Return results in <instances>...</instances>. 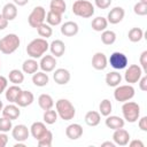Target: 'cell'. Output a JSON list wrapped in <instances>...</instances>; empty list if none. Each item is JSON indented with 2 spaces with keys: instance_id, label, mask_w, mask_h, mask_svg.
Returning <instances> with one entry per match:
<instances>
[{
  "instance_id": "obj_26",
  "label": "cell",
  "mask_w": 147,
  "mask_h": 147,
  "mask_svg": "<svg viewBox=\"0 0 147 147\" xmlns=\"http://www.w3.org/2000/svg\"><path fill=\"white\" fill-rule=\"evenodd\" d=\"M84 121L88 126H96V125H99V123L101 121V115H100V113H98L95 110H90L86 113Z\"/></svg>"
},
{
  "instance_id": "obj_49",
  "label": "cell",
  "mask_w": 147,
  "mask_h": 147,
  "mask_svg": "<svg viewBox=\"0 0 147 147\" xmlns=\"http://www.w3.org/2000/svg\"><path fill=\"white\" fill-rule=\"evenodd\" d=\"M130 147H144V142L141 141V140H132V141H129V144H127Z\"/></svg>"
},
{
  "instance_id": "obj_25",
  "label": "cell",
  "mask_w": 147,
  "mask_h": 147,
  "mask_svg": "<svg viewBox=\"0 0 147 147\" xmlns=\"http://www.w3.org/2000/svg\"><path fill=\"white\" fill-rule=\"evenodd\" d=\"M48 82H49V77L44 71H37L32 75V83L38 87L46 86L48 84Z\"/></svg>"
},
{
  "instance_id": "obj_13",
  "label": "cell",
  "mask_w": 147,
  "mask_h": 147,
  "mask_svg": "<svg viewBox=\"0 0 147 147\" xmlns=\"http://www.w3.org/2000/svg\"><path fill=\"white\" fill-rule=\"evenodd\" d=\"M124 15H125V10L123 9V7H114L108 13L107 21L110 24H117L122 22V20L124 18Z\"/></svg>"
},
{
  "instance_id": "obj_22",
  "label": "cell",
  "mask_w": 147,
  "mask_h": 147,
  "mask_svg": "<svg viewBox=\"0 0 147 147\" xmlns=\"http://www.w3.org/2000/svg\"><path fill=\"white\" fill-rule=\"evenodd\" d=\"M20 115H21V110H20V107L16 106V105L10 103V105H7L2 108V116L7 117L11 121L18 118Z\"/></svg>"
},
{
  "instance_id": "obj_7",
  "label": "cell",
  "mask_w": 147,
  "mask_h": 147,
  "mask_svg": "<svg viewBox=\"0 0 147 147\" xmlns=\"http://www.w3.org/2000/svg\"><path fill=\"white\" fill-rule=\"evenodd\" d=\"M45 18H46V10H45V8L41 7V6H37L30 13V15L28 17V23H29V25L31 28L37 29L40 24L44 23Z\"/></svg>"
},
{
  "instance_id": "obj_20",
  "label": "cell",
  "mask_w": 147,
  "mask_h": 147,
  "mask_svg": "<svg viewBox=\"0 0 147 147\" xmlns=\"http://www.w3.org/2000/svg\"><path fill=\"white\" fill-rule=\"evenodd\" d=\"M1 15L7 20V21H13L17 16V6L14 2H8L2 7Z\"/></svg>"
},
{
  "instance_id": "obj_18",
  "label": "cell",
  "mask_w": 147,
  "mask_h": 147,
  "mask_svg": "<svg viewBox=\"0 0 147 147\" xmlns=\"http://www.w3.org/2000/svg\"><path fill=\"white\" fill-rule=\"evenodd\" d=\"M79 28L78 24L74 21H68L61 25V33L65 37H74L78 33Z\"/></svg>"
},
{
  "instance_id": "obj_43",
  "label": "cell",
  "mask_w": 147,
  "mask_h": 147,
  "mask_svg": "<svg viewBox=\"0 0 147 147\" xmlns=\"http://www.w3.org/2000/svg\"><path fill=\"white\" fill-rule=\"evenodd\" d=\"M95 6L99 9H107L111 5V0H94Z\"/></svg>"
},
{
  "instance_id": "obj_12",
  "label": "cell",
  "mask_w": 147,
  "mask_h": 147,
  "mask_svg": "<svg viewBox=\"0 0 147 147\" xmlns=\"http://www.w3.org/2000/svg\"><path fill=\"white\" fill-rule=\"evenodd\" d=\"M56 67V59L53 55H42L39 62V68L44 72H51Z\"/></svg>"
},
{
  "instance_id": "obj_19",
  "label": "cell",
  "mask_w": 147,
  "mask_h": 147,
  "mask_svg": "<svg viewBox=\"0 0 147 147\" xmlns=\"http://www.w3.org/2000/svg\"><path fill=\"white\" fill-rule=\"evenodd\" d=\"M46 131H47V127H46L45 123H42V122H34L30 126V134L36 140H39L46 133Z\"/></svg>"
},
{
  "instance_id": "obj_35",
  "label": "cell",
  "mask_w": 147,
  "mask_h": 147,
  "mask_svg": "<svg viewBox=\"0 0 147 147\" xmlns=\"http://www.w3.org/2000/svg\"><path fill=\"white\" fill-rule=\"evenodd\" d=\"M144 37V31L140 28H132L127 32V38L131 42H138L142 39Z\"/></svg>"
},
{
  "instance_id": "obj_50",
  "label": "cell",
  "mask_w": 147,
  "mask_h": 147,
  "mask_svg": "<svg viewBox=\"0 0 147 147\" xmlns=\"http://www.w3.org/2000/svg\"><path fill=\"white\" fill-rule=\"evenodd\" d=\"M13 1L16 6H25L29 2V0H13Z\"/></svg>"
},
{
  "instance_id": "obj_3",
  "label": "cell",
  "mask_w": 147,
  "mask_h": 147,
  "mask_svg": "<svg viewBox=\"0 0 147 147\" xmlns=\"http://www.w3.org/2000/svg\"><path fill=\"white\" fill-rule=\"evenodd\" d=\"M20 44H21V40L17 34L15 33L6 34L0 39V52L6 55L13 54L20 47Z\"/></svg>"
},
{
  "instance_id": "obj_48",
  "label": "cell",
  "mask_w": 147,
  "mask_h": 147,
  "mask_svg": "<svg viewBox=\"0 0 147 147\" xmlns=\"http://www.w3.org/2000/svg\"><path fill=\"white\" fill-rule=\"evenodd\" d=\"M8 22H9V21H7V20L0 14V31H1V30H5V29L8 26Z\"/></svg>"
},
{
  "instance_id": "obj_15",
  "label": "cell",
  "mask_w": 147,
  "mask_h": 147,
  "mask_svg": "<svg viewBox=\"0 0 147 147\" xmlns=\"http://www.w3.org/2000/svg\"><path fill=\"white\" fill-rule=\"evenodd\" d=\"M53 79L57 85H65L70 80V72H69V70H67L64 68L55 69V71L53 74Z\"/></svg>"
},
{
  "instance_id": "obj_39",
  "label": "cell",
  "mask_w": 147,
  "mask_h": 147,
  "mask_svg": "<svg viewBox=\"0 0 147 147\" xmlns=\"http://www.w3.org/2000/svg\"><path fill=\"white\" fill-rule=\"evenodd\" d=\"M37 141H38V146L39 147H51L52 142H53V133H52V131L47 130L46 133Z\"/></svg>"
},
{
  "instance_id": "obj_11",
  "label": "cell",
  "mask_w": 147,
  "mask_h": 147,
  "mask_svg": "<svg viewBox=\"0 0 147 147\" xmlns=\"http://www.w3.org/2000/svg\"><path fill=\"white\" fill-rule=\"evenodd\" d=\"M113 140L115 142V145L118 146H126L130 141V133L124 130L123 127L114 130V134H113Z\"/></svg>"
},
{
  "instance_id": "obj_10",
  "label": "cell",
  "mask_w": 147,
  "mask_h": 147,
  "mask_svg": "<svg viewBox=\"0 0 147 147\" xmlns=\"http://www.w3.org/2000/svg\"><path fill=\"white\" fill-rule=\"evenodd\" d=\"M11 136L17 142H24L30 136V129L24 124L15 125L11 129Z\"/></svg>"
},
{
  "instance_id": "obj_23",
  "label": "cell",
  "mask_w": 147,
  "mask_h": 147,
  "mask_svg": "<svg viewBox=\"0 0 147 147\" xmlns=\"http://www.w3.org/2000/svg\"><path fill=\"white\" fill-rule=\"evenodd\" d=\"M124 119L116 115H108L106 118V126L111 130H117L121 127H124Z\"/></svg>"
},
{
  "instance_id": "obj_42",
  "label": "cell",
  "mask_w": 147,
  "mask_h": 147,
  "mask_svg": "<svg viewBox=\"0 0 147 147\" xmlns=\"http://www.w3.org/2000/svg\"><path fill=\"white\" fill-rule=\"evenodd\" d=\"M139 62H140V68L142 69L144 74H147V51H144L141 53Z\"/></svg>"
},
{
  "instance_id": "obj_37",
  "label": "cell",
  "mask_w": 147,
  "mask_h": 147,
  "mask_svg": "<svg viewBox=\"0 0 147 147\" xmlns=\"http://www.w3.org/2000/svg\"><path fill=\"white\" fill-rule=\"evenodd\" d=\"M37 32H38V34L41 37V38H44V39H47V38H49L52 34H53V29H52V26L49 25V24H47V23H42V24H40L38 28H37Z\"/></svg>"
},
{
  "instance_id": "obj_45",
  "label": "cell",
  "mask_w": 147,
  "mask_h": 147,
  "mask_svg": "<svg viewBox=\"0 0 147 147\" xmlns=\"http://www.w3.org/2000/svg\"><path fill=\"white\" fill-rule=\"evenodd\" d=\"M138 83H139V88H140L141 91L146 92V91H147V76H146V75H145V76H141L140 79L138 80Z\"/></svg>"
},
{
  "instance_id": "obj_41",
  "label": "cell",
  "mask_w": 147,
  "mask_h": 147,
  "mask_svg": "<svg viewBox=\"0 0 147 147\" xmlns=\"http://www.w3.org/2000/svg\"><path fill=\"white\" fill-rule=\"evenodd\" d=\"M133 11L138 16H145V15H147V3H142L140 1L137 2L133 6Z\"/></svg>"
},
{
  "instance_id": "obj_30",
  "label": "cell",
  "mask_w": 147,
  "mask_h": 147,
  "mask_svg": "<svg viewBox=\"0 0 147 147\" xmlns=\"http://www.w3.org/2000/svg\"><path fill=\"white\" fill-rule=\"evenodd\" d=\"M91 26L94 31L96 32H101V31H105L108 26V21L107 18L102 17V16H98L92 20V23H91Z\"/></svg>"
},
{
  "instance_id": "obj_21",
  "label": "cell",
  "mask_w": 147,
  "mask_h": 147,
  "mask_svg": "<svg viewBox=\"0 0 147 147\" xmlns=\"http://www.w3.org/2000/svg\"><path fill=\"white\" fill-rule=\"evenodd\" d=\"M49 51H51V53L54 57H60L65 52V45L62 40L55 39L49 44Z\"/></svg>"
},
{
  "instance_id": "obj_34",
  "label": "cell",
  "mask_w": 147,
  "mask_h": 147,
  "mask_svg": "<svg viewBox=\"0 0 147 147\" xmlns=\"http://www.w3.org/2000/svg\"><path fill=\"white\" fill-rule=\"evenodd\" d=\"M111 111H113V105H111L110 100L103 99L100 102V105H99V113H100V115L107 117L108 115L111 114Z\"/></svg>"
},
{
  "instance_id": "obj_5",
  "label": "cell",
  "mask_w": 147,
  "mask_h": 147,
  "mask_svg": "<svg viewBox=\"0 0 147 147\" xmlns=\"http://www.w3.org/2000/svg\"><path fill=\"white\" fill-rule=\"evenodd\" d=\"M72 13L76 16L88 18L94 14V6L87 0H76L72 5Z\"/></svg>"
},
{
  "instance_id": "obj_9",
  "label": "cell",
  "mask_w": 147,
  "mask_h": 147,
  "mask_svg": "<svg viewBox=\"0 0 147 147\" xmlns=\"http://www.w3.org/2000/svg\"><path fill=\"white\" fill-rule=\"evenodd\" d=\"M142 74H144V71L140 68V65H138V64H131L125 70L124 79H125L126 83H129V84L132 85L134 83H138V80L140 79V77L142 76Z\"/></svg>"
},
{
  "instance_id": "obj_38",
  "label": "cell",
  "mask_w": 147,
  "mask_h": 147,
  "mask_svg": "<svg viewBox=\"0 0 147 147\" xmlns=\"http://www.w3.org/2000/svg\"><path fill=\"white\" fill-rule=\"evenodd\" d=\"M57 113L56 110H53V109H48V110H44V115H42V118H44V122L48 125H52L54 124L56 121H57Z\"/></svg>"
},
{
  "instance_id": "obj_40",
  "label": "cell",
  "mask_w": 147,
  "mask_h": 147,
  "mask_svg": "<svg viewBox=\"0 0 147 147\" xmlns=\"http://www.w3.org/2000/svg\"><path fill=\"white\" fill-rule=\"evenodd\" d=\"M13 129V124H11V119L2 116L0 118V132H8Z\"/></svg>"
},
{
  "instance_id": "obj_46",
  "label": "cell",
  "mask_w": 147,
  "mask_h": 147,
  "mask_svg": "<svg viewBox=\"0 0 147 147\" xmlns=\"http://www.w3.org/2000/svg\"><path fill=\"white\" fill-rule=\"evenodd\" d=\"M138 125H139V129H140L141 131L146 132V131H147V116H142V117L139 119Z\"/></svg>"
},
{
  "instance_id": "obj_1",
  "label": "cell",
  "mask_w": 147,
  "mask_h": 147,
  "mask_svg": "<svg viewBox=\"0 0 147 147\" xmlns=\"http://www.w3.org/2000/svg\"><path fill=\"white\" fill-rule=\"evenodd\" d=\"M49 48V44L47 42L46 39L44 38H36L33 40H31L28 46H26V53L32 59H39L46 52L47 49Z\"/></svg>"
},
{
  "instance_id": "obj_33",
  "label": "cell",
  "mask_w": 147,
  "mask_h": 147,
  "mask_svg": "<svg viewBox=\"0 0 147 147\" xmlns=\"http://www.w3.org/2000/svg\"><path fill=\"white\" fill-rule=\"evenodd\" d=\"M45 20H46L47 24H49L51 26L52 25H59L62 22V15L61 14H57L55 11L49 10L48 13H46V18Z\"/></svg>"
},
{
  "instance_id": "obj_2",
  "label": "cell",
  "mask_w": 147,
  "mask_h": 147,
  "mask_svg": "<svg viewBox=\"0 0 147 147\" xmlns=\"http://www.w3.org/2000/svg\"><path fill=\"white\" fill-rule=\"evenodd\" d=\"M55 108L57 115L63 121H70L76 115V109L68 99H59L55 103Z\"/></svg>"
},
{
  "instance_id": "obj_14",
  "label": "cell",
  "mask_w": 147,
  "mask_h": 147,
  "mask_svg": "<svg viewBox=\"0 0 147 147\" xmlns=\"http://www.w3.org/2000/svg\"><path fill=\"white\" fill-rule=\"evenodd\" d=\"M108 65V59L107 56L105 55V53H101V52H98L93 55L92 57V67L95 69V70H105Z\"/></svg>"
},
{
  "instance_id": "obj_54",
  "label": "cell",
  "mask_w": 147,
  "mask_h": 147,
  "mask_svg": "<svg viewBox=\"0 0 147 147\" xmlns=\"http://www.w3.org/2000/svg\"><path fill=\"white\" fill-rule=\"evenodd\" d=\"M140 2H142V3H147V0H140Z\"/></svg>"
},
{
  "instance_id": "obj_28",
  "label": "cell",
  "mask_w": 147,
  "mask_h": 147,
  "mask_svg": "<svg viewBox=\"0 0 147 147\" xmlns=\"http://www.w3.org/2000/svg\"><path fill=\"white\" fill-rule=\"evenodd\" d=\"M38 105L39 107L42 109V110H48V109H52L53 106H54V100L53 98L49 95V94H46V93H42L39 95L38 98Z\"/></svg>"
},
{
  "instance_id": "obj_44",
  "label": "cell",
  "mask_w": 147,
  "mask_h": 147,
  "mask_svg": "<svg viewBox=\"0 0 147 147\" xmlns=\"http://www.w3.org/2000/svg\"><path fill=\"white\" fill-rule=\"evenodd\" d=\"M7 87H8V79L5 76L0 75V94H2Z\"/></svg>"
},
{
  "instance_id": "obj_32",
  "label": "cell",
  "mask_w": 147,
  "mask_h": 147,
  "mask_svg": "<svg viewBox=\"0 0 147 147\" xmlns=\"http://www.w3.org/2000/svg\"><path fill=\"white\" fill-rule=\"evenodd\" d=\"M49 8L52 11H55L62 15L67 10V3L64 0H52L49 3Z\"/></svg>"
},
{
  "instance_id": "obj_53",
  "label": "cell",
  "mask_w": 147,
  "mask_h": 147,
  "mask_svg": "<svg viewBox=\"0 0 147 147\" xmlns=\"http://www.w3.org/2000/svg\"><path fill=\"white\" fill-rule=\"evenodd\" d=\"M2 108H3V103H2V101L0 100V111H2Z\"/></svg>"
},
{
  "instance_id": "obj_55",
  "label": "cell",
  "mask_w": 147,
  "mask_h": 147,
  "mask_svg": "<svg viewBox=\"0 0 147 147\" xmlns=\"http://www.w3.org/2000/svg\"><path fill=\"white\" fill-rule=\"evenodd\" d=\"M0 69H1V64H0Z\"/></svg>"
},
{
  "instance_id": "obj_29",
  "label": "cell",
  "mask_w": 147,
  "mask_h": 147,
  "mask_svg": "<svg viewBox=\"0 0 147 147\" xmlns=\"http://www.w3.org/2000/svg\"><path fill=\"white\" fill-rule=\"evenodd\" d=\"M122 82V75L117 71H110L106 75V84L110 87H116Z\"/></svg>"
},
{
  "instance_id": "obj_51",
  "label": "cell",
  "mask_w": 147,
  "mask_h": 147,
  "mask_svg": "<svg viewBox=\"0 0 147 147\" xmlns=\"http://www.w3.org/2000/svg\"><path fill=\"white\" fill-rule=\"evenodd\" d=\"M115 142H111V141H105L101 144V147H115Z\"/></svg>"
},
{
  "instance_id": "obj_52",
  "label": "cell",
  "mask_w": 147,
  "mask_h": 147,
  "mask_svg": "<svg viewBox=\"0 0 147 147\" xmlns=\"http://www.w3.org/2000/svg\"><path fill=\"white\" fill-rule=\"evenodd\" d=\"M14 147H25V145H24V142H17Z\"/></svg>"
},
{
  "instance_id": "obj_16",
  "label": "cell",
  "mask_w": 147,
  "mask_h": 147,
  "mask_svg": "<svg viewBox=\"0 0 147 147\" xmlns=\"http://www.w3.org/2000/svg\"><path fill=\"white\" fill-rule=\"evenodd\" d=\"M34 101V95L32 92L30 91H21V93L18 94L15 103L18 107H28L30 105H32V102Z\"/></svg>"
},
{
  "instance_id": "obj_27",
  "label": "cell",
  "mask_w": 147,
  "mask_h": 147,
  "mask_svg": "<svg viewBox=\"0 0 147 147\" xmlns=\"http://www.w3.org/2000/svg\"><path fill=\"white\" fill-rule=\"evenodd\" d=\"M21 91H22V88L20 87V85H15V84H14V85L7 87V88H6V92H5L6 100L9 101V102H11V103H14V102L16 101L18 94L21 93Z\"/></svg>"
},
{
  "instance_id": "obj_24",
  "label": "cell",
  "mask_w": 147,
  "mask_h": 147,
  "mask_svg": "<svg viewBox=\"0 0 147 147\" xmlns=\"http://www.w3.org/2000/svg\"><path fill=\"white\" fill-rule=\"evenodd\" d=\"M38 68H39V63L37 62L36 59H32V57L25 60L22 64V71L28 75H33L34 72L38 71Z\"/></svg>"
},
{
  "instance_id": "obj_17",
  "label": "cell",
  "mask_w": 147,
  "mask_h": 147,
  "mask_svg": "<svg viewBox=\"0 0 147 147\" xmlns=\"http://www.w3.org/2000/svg\"><path fill=\"white\" fill-rule=\"evenodd\" d=\"M65 136L70 140H77L83 136V127L78 123H72L67 126L65 129Z\"/></svg>"
},
{
  "instance_id": "obj_8",
  "label": "cell",
  "mask_w": 147,
  "mask_h": 147,
  "mask_svg": "<svg viewBox=\"0 0 147 147\" xmlns=\"http://www.w3.org/2000/svg\"><path fill=\"white\" fill-rule=\"evenodd\" d=\"M108 62L109 64L116 69V70H122V69H125L127 63H129V60H127V56L122 53V52H114L110 57L108 59Z\"/></svg>"
},
{
  "instance_id": "obj_6",
  "label": "cell",
  "mask_w": 147,
  "mask_h": 147,
  "mask_svg": "<svg viewBox=\"0 0 147 147\" xmlns=\"http://www.w3.org/2000/svg\"><path fill=\"white\" fill-rule=\"evenodd\" d=\"M134 94H136V91H134V87L131 84L118 85V86H116V88L114 91V98L118 102L129 101L134 96Z\"/></svg>"
},
{
  "instance_id": "obj_47",
  "label": "cell",
  "mask_w": 147,
  "mask_h": 147,
  "mask_svg": "<svg viewBox=\"0 0 147 147\" xmlns=\"http://www.w3.org/2000/svg\"><path fill=\"white\" fill-rule=\"evenodd\" d=\"M8 142V136L5 132H0V147H5Z\"/></svg>"
},
{
  "instance_id": "obj_36",
  "label": "cell",
  "mask_w": 147,
  "mask_h": 147,
  "mask_svg": "<svg viewBox=\"0 0 147 147\" xmlns=\"http://www.w3.org/2000/svg\"><path fill=\"white\" fill-rule=\"evenodd\" d=\"M101 41L105 44V45H113L115 41H116V33L111 30H105L102 31L101 33Z\"/></svg>"
},
{
  "instance_id": "obj_31",
  "label": "cell",
  "mask_w": 147,
  "mask_h": 147,
  "mask_svg": "<svg viewBox=\"0 0 147 147\" xmlns=\"http://www.w3.org/2000/svg\"><path fill=\"white\" fill-rule=\"evenodd\" d=\"M8 79L10 83H13L15 85H20L24 82V74H23V71H21L18 69H13L8 74Z\"/></svg>"
},
{
  "instance_id": "obj_4",
  "label": "cell",
  "mask_w": 147,
  "mask_h": 147,
  "mask_svg": "<svg viewBox=\"0 0 147 147\" xmlns=\"http://www.w3.org/2000/svg\"><path fill=\"white\" fill-rule=\"evenodd\" d=\"M123 117L129 123H134L140 117V106L134 101H125L122 106Z\"/></svg>"
}]
</instances>
